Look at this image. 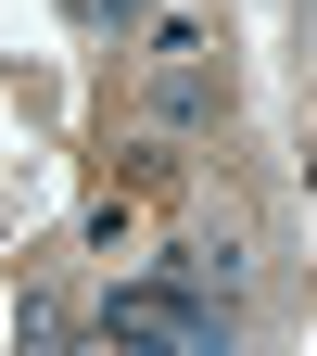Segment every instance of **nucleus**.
I'll list each match as a JSON object with an SVG mask.
<instances>
[{"mask_svg":"<svg viewBox=\"0 0 317 356\" xmlns=\"http://www.w3.org/2000/svg\"><path fill=\"white\" fill-rule=\"evenodd\" d=\"M241 318H229V293H191L178 267H153V280H127L102 305V331H89V356H229Z\"/></svg>","mask_w":317,"mask_h":356,"instance_id":"1","label":"nucleus"},{"mask_svg":"<svg viewBox=\"0 0 317 356\" xmlns=\"http://www.w3.org/2000/svg\"><path fill=\"white\" fill-rule=\"evenodd\" d=\"M89 13H140V0H89Z\"/></svg>","mask_w":317,"mask_h":356,"instance_id":"2","label":"nucleus"}]
</instances>
